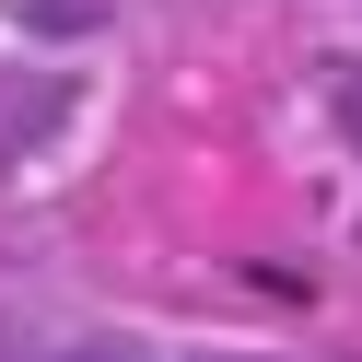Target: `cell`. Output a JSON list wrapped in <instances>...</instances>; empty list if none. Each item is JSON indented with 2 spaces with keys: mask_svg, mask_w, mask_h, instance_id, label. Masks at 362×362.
Segmentation results:
<instances>
[{
  "mask_svg": "<svg viewBox=\"0 0 362 362\" xmlns=\"http://www.w3.org/2000/svg\"><path fill=\"white\" fill-rule=\"evenodd\" d=\"M71 362H141V351H71Z\"/></svg>",
  "mask_w": 362,
  "mask_h": 362,
  "instance_id": "6da1fadb",
  "label": "cell"
}]
</instances>
